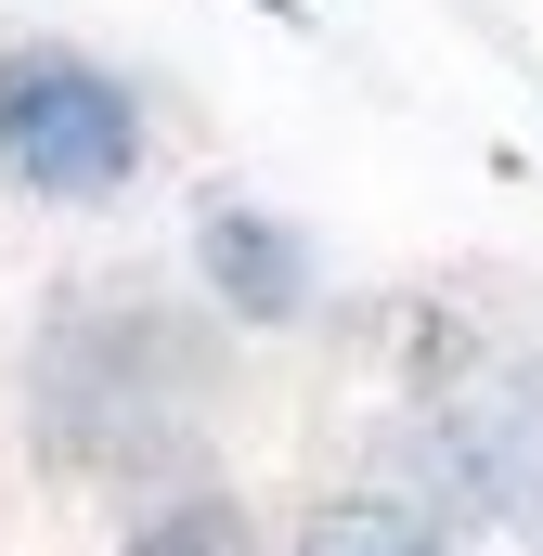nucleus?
Wrapping results in <instances>:
<instances>
[{
  "label": "nucleus",
  "instance_id": "1",
  "mask_svg": "<svg viewBox=\"0 0 543 556\" xmlns=\"http://www.w3.org/2000/svg\"><path fill=\"white\" fill-rule=\"evenodd\" d=\"M0 181L13 194H52V207L130 194L142 181V91L117 65L65 52V39L0 52Z\"/></svg>",
  "mask_w": 543,
  "mask_h": 556
},
{
  "label": "nucleus",
  "instance_id": "4",
  "mask_svg": "<svg viewBox=\"0 0 543 556\" xmlns=\"http://www.w3.org/2000/svg\"><path fill=\"white\" fill-rule=\"evenodd\" d=\"M130 556H260V531H247V505H220V492H168L130 531Z\"/></svg>",
  "mask_w": 543,
  "mask_h": 556
},
{
  "label": "nucleus",
  "instance_id": "2",
  "mask_svg": "<svg viewBox=\"0 0 543 556\" xmlns=\"http://www.w3.org/2000/svg\"><path fill=\"white\" fill-rule=\"evenodd\" d=\"M194 247H207V285H220L233 311H260V324H285V311L311 298V247H298V233H272L260 207H207V233H194Z\"/></svg>",
  "mask_w": 543,
  "mask_h": 556
},
{
  "label": "nucleus",
  "instance_id": "3",
  "mask_svg": "<svg viewBox=\"0 0 543 556\" xmlns=\"http://www.w3.org/2000/svg\"><path fill=\"white\" fill-rule=\"evenodd\" d=\"M298 556H453V544H440V518L402 505V492H337V505H311Z\"/></svg>",
  "mask_w": 543,
  "mask_h": 556
}]
</instances>
